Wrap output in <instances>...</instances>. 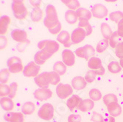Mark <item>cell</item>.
I'll return each instance as SVG.
<instances>
[{
	"label": "cell",
	"instance_id": "6da1fadb",
	"mask_svg": "<svg viewBox=\"0 0 123 122\" xmlns=\"http://www.w3.org/2000/svg\"><path fill=\"white\" fill-rule=\"evenodd\" d=\"M35 83L41 88H48L49 85H56L60 84L61 77L55 71L43 72L34 78Z\"/></svg>",
	"mask_w": 123,
	"mask_h": 122
},
{
	"label": "cell",
	"instance_id": "7a4b0ae2",
	"mask_svg": "<svg viewBox=\"0 0 123 122\" xmlns=\"http://www.w3.org/2000/svg\"><path fill=\"white\" fill-rule=\"evenodd\" d=\"M11 7H12L13 13L16 18L18 20H23L26 18L28 14V11L23 1H21V0H15L12 2Z\"/></svg>",
	"mask_w": 123,
	"mask_h": 122
},
{
	"label": "cell",
	"instance_id": "3957f363",
	"mask_svg": "<svg viewBox=\"0 0 123 122\" xmlns=\"http://www.w3.org/2000/svg\"><path fill=\"white\" fill-rule=\"evenodd\" d=\"M38 48L40 50H44L49 54L53 55L59 50L60 45L57 41L51 40H44L41 41L38 43Z\"/></svg>",
	"mask_w": 123,
	"mask_h": 122
},
{
	"label": "cell",
	"instance_id": "277c9868",
	"mask_svg": "<svg viewBox=\"0 0 123 122\" xmlns=\"http://www.w3.org/2000/svg\"><path fill=\"white\" fill-rule=\"evenodd\" d=\"M54 107L49 103H45L38 110V116L40 118L48 121L54 117Z\"/></svg>",
	"mask_w": 123,
	"mask_h": 122
},
{
	"label": "cell",
	"instance_id": "5b68a950",
	"mask_svg": "<svg viewBox=\"0 0 123 122\" xmlns=\"http://www.w3.org/2000/svg\"><path fill=\"white\" fill-rule=\"evenodd\" d=\"M43 24L49 29V32L52 35H58L61 32L62 26L58 18L48 19L45 17L43 19Z\"/></svg>",
	"mask_w": 123,
	"mask_h": 122
},
{
	"label": "cell",
	"instance_id": "8992f818",
	"mask_svg": "<svg viewBox=\"0 0 123 122\" xmlns=\"http://www.w3.org/2000/svg\"><path fill=\"white\" fill-rule=\"evenodd\" d=\"M7 65L10 72L13 74L21 72L25 69L22 65L21 60L18 57H12L9 58L7 62Z\"/></svg>",
	"mask_w": 123,
	"mask_h": 122
},
{
	"label": "cell",
	"instance_id": "52a82bcc",
	"mask_svg": "<svg viewBox=\"0 0 123 122\" xmlns=\"http://www.w3.org/2000/svg\"><path fill=\"white\" fill-rule=\"evenodd\" d=\"M95 54L94 48L91 45H85L83 47H80L75 50V54L80 58L89 60Z\"/></svg>",
	"mask_w": 123,
	"mask_h": 122
},
{
	"label": "cell",
	"instance_id": "ba28073f",
	"mask_svg": "<svg viewBox=\"0 0 123 122\" xmlns=\"http://www.w3.org/2000/svg\"><path fill=\"white\" fill-rule=\"evenodd\" d=\"M56 93L61 99H65L73 93V87L69 84L60 83L56 87Z\"/></svg>",
	"mask_w": 123,
	"mask_h": 122
},
{
	"label": "cell",
	"instance_id": "9c48e42d",
	"mask_svg": "<svg viewBox=\"0 0 123 122\" xmlns=\"http://www.w3.org/2000/svg\"><path fill=\"white\" fill-rule=\"evenodd\" d=\"M41 67L35 61L30 62L23 70V74L26 77H36L38 75Z\"/></svg>",
	"mask_w": 123,
	"mask_h": 122
},
{
	"label": "cell",
	"instance_id": "30bf717a",
	"mask_svg": "<svg viewBox=\"0 0 123 122\" xmlns=\"http://www.w3.org/2000/svg\"><path fill=\"white\" fill-rule=\"evenodd\" d=\"M91 12L94 17L101 19V18H104L108 16V10L105 5L101 4H97L92 7Z\"/></svg>",
	"mask_w": 123,
	"mask_h": 122
},
{
	"label": "cell",
	"instance_id": "8fae6325",
	"mask_svg": "<svg viewBox=\"0 0 123 122\" xmlns=\"http://www.w3.org/2000/svg\"><path fill=\"white\" fill-rule=\"evenodd\" d=\"M86 32L84 29L79 27L76 28L72 31L71 35V41L72 44H78L81 43L86 37Z\"/></svg>",
	"mask_w": 123,
	"mask_h": 122
},
{
	"label": "cell",
	"instance_id": "7c38bea8",
	"mask_svg": "<svg viewBox=\"0 0 123 122\" xmlns=\"http://www.w3.org/2000/svg\"><path fill=\"white\" fill-rule=\"evenodd\" d=\"M52 96V92L49 88H38L34 92V97L38 101H46Z\"/></svg>",
	"mask_w": 123,
	"mask_h": 122
},
{
	"label": "cell",
	"instance_id": "4fadbf2b",
	"mask_svg": "<svg viewBox=\"0 0 123 122\" xmlns=\"http://www.w3.org/2000/svg\"><path fill=\"white\" fill-rule=\"evenodd\" d=\"M11 38L12 39L19 43H24L27 41V33L25 30L16 29L11 32Z\"/></svg>",
	"mask_w": 123,
	"mask_h": 122
},
{
	"label": "cell",
	"instance_id": "5bb4252c",
	"mask_svg": "<svg viewBox=\"0 0 123 122\" xmlns=\"http://www.w3.org/2000/svg\"><path fill=\"white\" fill-rule=\"evenodd\" d=\"M4 119L7 122H24L25 118L22 113L7 112L4 115Z\"/></svg>",
	"mask_w": 123,
	"mask_h": 122
},
{
	"label": "cell",
	"instance_id": "9a60e30c",
	"mask_svg": "<svg viewBox=\"0 0 123 122\" xmlns=\"http://www.w3.org/2000/svg\"><path fill=\"white\" fill-rule=\"evenodd\" d=\"M62 59L63 63L66 66H72L75 63V55L72 51L65 49L62 52Z\"/></svg>",
	"mask_w": 123,
	"mask_h": 122
},
{
	"label": "cell",
	"instance_id": "2e32d148",
	"mask_svg": "<svg viewBox=\"0 0 123 122\" xmlns=\"http://www.w3.org/2000/svg\"><path fill=\"white\" fill-rule=\"evenodd\" d=\"M52 56V54H49L48 52H45L44 50H39L35 54L34 61L39 65H43L47 60L51 58Z\"/></svg>",
	"mask_w": 123,
	"mask_h": 122
},
{
	"label": "cell",
	"instance_id": "e0dca14e",
	"mask_svg": "<svg viewBox=\"0 0 123 122\" xmlns=\"http://www.w3.org/2000/svg\"><path fill=\"white\" fill-rule=\"evenodd\" d=\"M57 41L61 44H63L66 48L70 47L72 44V41H71V36L69 35V33L67 31L61 32L57 37Z\"/></svg>",
	"mask_w": 123,
	"mask_h": 122
},
{
	"label": "cell",
	"instance_id": "ac0fdd59",
	"mask_svg": "<svg viewBox=\"0 0 123 122\" xmlns=\"http://www.w3.org/2000/svg\"><path fill=\"white\" fill-rule=\"evenodd\" d=\"M87 82L86 81L84 77L82 76H75L72 80V86L73 89L77 91L83 90L86 87Z\"/></svg>",
	"mask_w": 123,
	"mask_h": 122
},
{
	"label": "cell",
	"instance_id": "d6986e66",
	"mask_svg": "<svg viewBox=\"0 0 123 122\" xmlns=\"http://www.w3.org/2000/svg\"><path fill=\"white\" fill-rule=\"evenodd\" d=\"M94 101L92 100L91 99H83V100L80 102L77 108L80 111L86 113L92 110L94 108Z\"/></svg>",
	"mask_w": 123,
	"mask_h": 122
},
{
	"label": "cell",
	"instance_id": "ffe728a7",
	"mask_svg": "<svg viewBox=\"0 0 123 122\" xmlns=\"http://www.w3.org/2000/svg\"><path fill=\"white\" fill-rule=\"evenodd\" d=\"M10 22L11 19L7 16H2L0 18V34H1V36H3L7 33Z\"/></svg>",
	"mask_w": 123,
	"mask_h": 122
},
{
	"label": "cell",
	"instance_id": "44dd1931",
	"mask_svg": "<svg viewBox=\"0 0 123 122\" xmlns=\"http://www.w3.org/2000/svg\"><path fill=\"white\" fill-rule=\"evenodd\" d=\"M0 105L2 108L5 111H11L14 108V102L13 99L8 97H2L0 100Z\"/></svg>",
	"mask_w": 123,
	"mask_h": 122
},
{
	"label": "cell",
	"instance_id": "7402d4cb",
	"mask_svg": "<svg viewBox=\"0 0 123 122\" xmlns=\"http://www.w3.org/2000/svg\"><path fill=\"white\" fill-rule=\"evenodd\" d=\"M81 98L77 95H72L66 102V105L70 110H74L76 107L77 108L78 105H80L81 102Z\"/></svg>",
	"mask_w": 123,
	"mask_h": 122
},
{
	"label": "cell",
	"instance_id": "603a6c76",
	"mask_svg": "<svg viewBox=\"0 0 123 122\" xmlns=\"http://www.w3.org/2000/svg\"><path fill=\"white\" fill-rule=\"evenodd\" d=\"M77 15L79 18V21H89L92 17V14L91 11H89L86 8H79L76 10Z\"/></svg>",
	"mask_w": 123,
	"mask_h": 122
},
{
	"label": "cell",
	"instance_id": "cb8c5ba5",
	"mask_svg": "<svg viewBox=\"0 0 123 122\" xmlns=\"http://www.w3.org/2000/svg\"><path fill=\"white\" fill-rule=\"evenodd\" d=\"M88 67L92 70H97L103 67L102 60L98 58L92 57L88 60Z\"/></svg>",
	"mask_w": 123,
	"mask_h": 122
},
{
	"label": "cell",
	"instance_id": "d4e9b609",
	"mask_svg": "<svg viewBox=\"0 0 123 122\" xmlns=\"http://www.w3.org/2000/svg\"><path fill=\"white\" fill-rule=\"evenodd\" d=\"M65 19L66 22L69 24H74L77 23L78 20V16L77 15L76 11L69 10L65 13Z\"/></svg>",
	"mask_w": 123,
	"mask_h": 122
},
{
	"label": "cell",
	"instance_id": "484cf974",
	"mask_svg": "<svg viewBox=\"0 0 123 122\" xmlns=\"http://www.w3.org/2000/svg\"><path fill=\"white\" fill-rule=\"evenodd\" d=\"M107 108L109 114L113 117H117L119 116L122 113V107L118 103L111 104L107 106Z\"/></svg>",
	"mask_w": 123,
	"mask_h": 122
},
{
	"label": "cell",
	"instance_id": "4316f807",
	"mask_svg": "<svg viewBox=\"0 0 123 122\" xmlns=\"http://www.w3.org/2000/svg\"><path fill=\"white\" fill-rule=\"evenodd\" d=\"M36 105L33 102H27L21 107V112L24 115H31L35 112Z\"/></svg>",
	"mask_w": 123,
	"mask_h": 122
},
{
	"label": "cell",
	"instance_id": "83f0119b",
	"mask_svg": "<svg viewBox=\"0 0 123 122\" xmlns=\"http://www.w3.org/2000/svg\"><path fill=\"white\" fill-rule=\"evenodd\" d=\"M43 10L40 7H36L33 8L31 12V19L34 22H38L43 18Z\"/></svg>",
	"mask_w": 123,
	"mask_h": 122
},
{
	"label": "cell",
	"instance_id": "f1b7e54d",
	"mask_svg": "<svg viewBox=\"0 0 123 122\" xmlns=\"http://www.w3.org/2000/svg\"><path fill=\"white\" fill-rule=\"evenodd\" d=\"M66 65L63 63V62L58 61L53 65V71L56 72L60 76L63 75L66 72Z\"/></svg>",
	"mask_w": 123,
	"mask_h": 122
},
{
	"label": "cell",
	"instance_id": "f546056e",
	"mask_svg": "<svg viewBox=\"0 0 123 122\" xmlns=\"http://www.w3.org/2000/svg\"><path fill=\"white\" fill-rule=\"evenodd\" d=\"M100 29H101V32L103 36L104 37V39H110L113 34V32L111 30L110 26L106 23H102L101 26H100Z\"/></svg>",
	"mask_w": 123,
	"mask_h": 122
},
{
	"label": "cell",
	"instance_id": "4dcf8cb0",
	"mask_svg": "<svg viewBox=\"0 0 123 122\" xmlns=\"http://www.w3.org/2000/svg\"><path fill=\"white\" fill-rule=\"evenodd\" d=\"M46 18L48 19H55L58 18V13L55 7L52 5H48L46 7Z\"/></svg>",
	"mask_w": 123,
	"mask_h": 122
},
{
	"label": "cell",
	"instance_id": "1f68e13d",
	"mask_svg": "<svg viewBox=\"0 0 123 122\" xmlns=\"http://www.w3.org/2000/svg\"><path fill=\"white\" fill-rule=\"evenodd\" d=\"M120 41H121L120 36L119 35L118 32H115L113 33L112 35H111V37L109 39V44L112 48H117V46L121 43Z\"/></svg>",
	"mask_w": 123,
	"mask_h": 122
},
{
	"label": "cell",
	"instance_id": "d6a6232c",
	"mask_svg": "<svg viewBox=\"0 0 123 122\" xmlns=\"http://www.w3.org/2000/svg\"><path fill=\"white\" fill-rule=\"evenodd\" d=\"M62 2L71 10H77L80 8V2L77 0H66V1H62Z\"/></svg>",
	"mask_w": 123,
	"mask_h": 122
},
{
	"label": "cell",
	"instance_id": "836d02e7",
	"mask_svg": "<svg viewBox=\"0 0 123 122\" xmlns=\"http://www.w3.org/2000/svg\"><path fill=\"white\" fill-rule=\"evenodd\" d=\"M109 44V41L107 39H103L101 41H99L98 43L97 44L96 47V51L98 53H103L104 51H105L108 46Z\"/></svg>",
	"mask_w": 123,
	"mask_h": 122
},
{
	"label": "cell",
	"instance_id": "e575fe53",
	"mask_svg": "<svg viewBox=\"0 0 123 122\" xmlns=\"http://www.w3.org/2000/svg\"><path fill=\"white\" fill-rule=\"evenodd\" d=\"M103 102L106 106H108L114 103H118V99L116 95L113 93H109L103 97Z\"/></svg>",
	"mask_w": 123,
	"mask_h": 122
},
{
	"label": "cell",
	"instance_id": "d590c367",
	"mask_svg": "<svg viewBox=\"0 0 123 122\" xmlns=\"http://www.w3.org/2000/svg\"><path fill=\"white\" fill-rule=\"evenodd\" d=\"M78 27L84 29L86 32V35L88 36L92 33V27L89 24L88 21H79V24Z\"/></svg>",
	"mask_w": 123,
	"mask_h": 122
},
{
	"label": "cell",
	"instance_id": "8d00e7d4",
	"mask_svg": "<svg viewBox=\"0 0 123 122\" xmlns=\"http://www.w3.org/2000/svg\"><path fill=\"white\" fill-rule=\"evenodd\" d=\"M108 69L111 73L117 74L121 71L122 66L118 62H111L108 65Z\"/></svg>",
	"mask_w": 123,
	"mask_h": 122
},
{
	"label": "cell",
	"instance_id": "74e56055",
	"mask_svg": "<svg viewBox=\"0 0 123 122\" xmlns=\"http://www.w3.org/2000/svg\"><path fill=\"white\" fill-rule=\"evenodd\" d=\"M89 97L93 101H99L102 99V93L97 88H93L89 91Z\"/></svg>",
	"mask_w": 123,
	"mask_h": 122
},
{
	"label": "cell",
	"instance_id": "f35d334b",
	"mask_svg": "<svg viewBox=\"0 0 123 122\" xmlns=\"http://www.w3.org/2000/svg\"><path fill=\"white\" fill-rule=\"evenodd\" d=\"M109 17L111 21H113L118 24L122 19H123V13L120 12V11H116V12L111 13L109 15Z\"/></svg>",
	"mask_w": 123,
	"mask_h": 122
},
{
	"label": "cell",
	"instance_id": "ab89813d",
	"mask_svg": "<svg viewBox=\"0 0 123 122\" xmlns=\"http://www.w3.org/2000/svg\"><path fill=\"white\" fill-rule=\"evenodd\" d=\"M10 71L6 69L1 70V72H0V82L2 84H5L6 82H7L10 77Z\"/></svg>",
	"mask_w": 123,
	"mask_h": 122
},
{
	"label": "cell",
	"instance_id": "60d3db41",
	"mask_svg": "<svg viewBox=\"0 0 123 122\" xmlns=\"http://www.w3.org/2000/svg\"><path fill=\"white\" fill-rule=\"evenodd\" d=\"M10 91V86H8L5 84L1 83V85H0V96H1V98L9 96Z\"/></svg>",
	"mask_w": 123,
	"mask_h": 122
},
{
	"label": "cell",
	"instance_id": "b9f144b4",
	"mask_svg": "<svg viewBox=\"0 0 123 122\" xmlns=\"http://www.w3.org/2000/svg\"><path fill=\"white\" fill-rule=\"evenodd\" d=\"M95 79H96V74L94 73V70L88 71L85 76V80L88 83H92L95 80Z\"/></svg>",
	"mask_w": 123,
	"mask_h": 122
},
{
	"label": "cell",
	"instance_id": "7bdbcfd3",
	"mask_svg": "<svg viewBox=\"0 0 123 122\" xmlns=\"http://www.w3.org/2000/svg\"><path fill=\"white\" fill-rule=\"evenodd\" d=\"M18 85L17 84V82H12L10 85V94H9V97L13 99L16 96V92H17V90H18Z\"/></svg>",
	"mask_w": 123,
	"mask_h": 122
},
{
	"label": "cell",
	"instance_id": "ee69618b",
	"mask_svg": "<svg viewBox=\"0 0 123 122\" xmlns=\"http://www.w3.org/2000/svg\"><path fill=\"white\" fill-rule=\"evenodd\" d=\"M115 53H116V55L119 58H121V59L123 58V41L121 42L117 46L116 50H115Z\"/></svg>",
	"mask_w": 123,
	"mask_h": 122
},
{
	"label": "cell",
	"instance_id": "f6af8a7d",
	"mask_svg": "<svg viewBox=\"0 0 123 122\" xmlns=\"http://www.w3.org/2000/svg\"><path fill=\"white\" fill-rule=\"evenodd\" d=\"M30 43V41L29 40L26 41L24 43H18V46H17V49L18 51H19L20 52H24L25 50L26 49V48L28 46V45Z\"/></svg>",
	"mask_w": 123,
	"mask_h": 122
},
{
	"label": "cell",
	"instance_id": "bcb514c9",
	"mask_svg": "<svg viewBox=\"0 0 123 122\" xmlns=\"http://www.w3.org/2000/svg\"><path fill=\"white\" fill-rule=\"evenodd\" d=\"M81 116L78 114H71L68 117V122H80Z\"/></svg>",
	"mask_w": 123,
	"mask_h": 122
},
{
	"label": "cell",
	"instance_id": "7dc6e473",
	"mask_svg": "<svg viewBox=\"0 0 123 122\" xmlns=\"http://www.w3.org/2000/svg\"><path fill=\"white\" fill-rule=\"evenodd\" d=\"M103 118V117L100 114H99V113H97L96 112H94L93 114H92V121H94V122H101Z\"/></svg>",
	"mask_w": 123,
	"mask_h": 122
},
{
	"label": "cell",
	"instance_id": "c3c4849f",
	"mask_svg": "<svg viewBox=\"0 0 123 122\" xmlns=\"http://www.w3.org/2000/svg\"><path fill=\"white\" fill-rule=\"evenodd\" d=\"M117 32L120 37L123 38V19H122L118 23V29Z\"/></svg>",
	"mask_w": 123,
	"mask_h": 122
},
{
	"label": "cell",
	"instance_id": "681fc988",
	"mask_svg": "<svg viewBox=\"0 0 123 122\" xmlns=\"http://www.w3.org/2000/svg\"><path fill=\"white\" fill-rule=\"evenodd\" d=\"M8 43V40L5 36H1V49H3L6 47L7 44Z\"/></svg>",
	"mask_w": 123,
	"mask_h": 122
},
{
	"label": "cell",
	"instance_id": "f907efd6",
	"mask_svg": "<svg viewBox=\"0 0 123 122\" xmlns=\"http://www.w3.org/2000/svg\"><path fill=\"white\" fill-rule=\"evenodd\" d=\"M94 73L96 74V75H98V76H103V75H104L105 70V68L103 66V67H101V68L99 69L94 70Z\"/></svg>",
	"mask_w": 123,
	"mask_h": 122
},
{
	"label": "cell",
	"instance_id": "816d5d0a",
	"mask_svg": "<svg viewBox=\"0 0 123 122\" xmlns=\"http://www.w3.org/2000/svg\"><path fill=\"white\" fill-rule=\"evenodd\" d=\"M101 122H115V118L113 116H108L105 118H103V120L101 121Z\"/></svg>",
	"mask_w": 123,
	"mask_h": 122
},
{
	"label": "cell",
	"instance_id": "f5cc1de1",
	"mask_svg": "<svg viewBox=\"0 0 123 122\" xmlns=\"http://www.w3.org/2000/svg\"><path fill=\"white\" fill-rule=\"evenodd\" d=\"M30 2L31 5H32V6L34 7V8L39 7L40 5H41V1H30Z\"/></svg>",
	"mask_w": 123,
	"mask_h": 122
},
{
	"label": "cell",
	"instance_id": "db71d44e",
	"mask_svg": "<svg viewBox=\"0 0 123 122\" xmlns=\"http://www.w3.org/2000/svg\"><path fill=\"white\" fill-rule=\"evenodd\" d=\"M119 64H120V65L122 66V67L123 68V58H122V59H120V61H119Z\"/></svg>",
	"mask_w": 123,
	"mask_h": 122
}]
</instances>
